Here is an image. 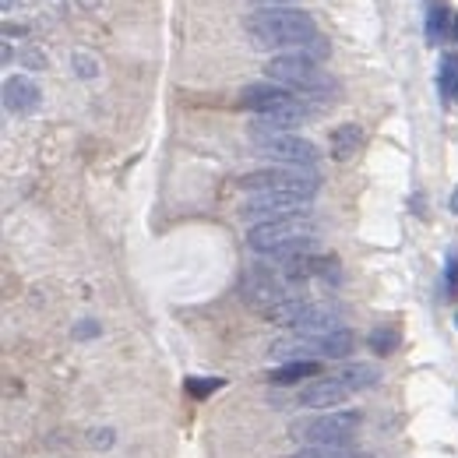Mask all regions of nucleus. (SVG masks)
<instances>
[{
    "label": "nucleus",
    "instance_id": "9d476101",
    "mask_svg": "<svg viewBox=\"0 0 458 458\" xmlns=\"http://www.w3.org/2000/svg\"><path fill=\"white\" fill-rule=\"evenodd\" d=\"M363 145V127L360 123H339L328 138V148H332V159L335 163H349Z\"/></svg>",
    "mask_w": 458,
    "mask_h": 458
},
{
    "label": "nucleus",
    "instance_id": "bb28decb",
    "mask_svg": "<svg viewBox=\"0 0 458 458\" xmlns=\"http://www.w3.org/2000/svg\"><path fill=\"white\" fill-rule=\"evenodd\" d=\"M455 99H458V89H455Z\"/></svg>",
    "mask_w": 458,
    "mask_h": 458
},
{
    "label": "nucleus",
    "instance_id": "f03ea898",
    "mask_svg": "<svg viewBox=\"0 0 458 458\" xmlns=\"http://www.w3.org/2000/svg\"><path fill=\"white\" fill-rule=\"evenodd\" d=\"M247 247L268 261H289L300 254H314L318 247V226L310 216L303 219H283V223H265V226L247 229Z\"/></svg>",
    "mask_w": 458,
    "mask_h": 458
},
{
    "label": "nucleus",
    "instance_id": "423d86ee",
    "mask_svg": "<svg viewBox=\"0 0 458 458\" xmlns=\"http://www.w3.org/2000/svg\"><path fill=\"white\" fill-rule=\"evenodd\" d=\"M247 134H250L254 152L265 156V159H276V166H307V170H314L321 163L318 145L300 138V134H293V131H265V127L250 123Z\"/></svg>",
    "mask_w": 458,
    "mask_h": 458
},
{
    "label": "nucleus",
    "instance_id": "aec40b11",
    "mask_svg": "<svg viewBox=\"0 0 458 458\" xmlns=\"http://www.w3.org/2000/svg\"><path fill=\"white\" fill-rule=\"evenodd\" d=\"M74 67L81 78H96V60H89L85 54H74Z\"/></svg>",
    "mask_w": 458,
    "mask_h": 458
},
{
    "label": "nucleus",
    "instance_id": "5701e85b",
    "mask_svg": "<svg viewBox=\"0 0 458 458\" xmlns=\"http://www.w3.org/2000/svg\"><path fill=\"white\" fill-rule=\"evenodd\" d=\"M4 36H7V39H14V36L21 39V36H25V29H21V25H11V21H7V25H4Z\"/></svg>",
    "mask_w": 458,
    "mask_h": 458
},
{
    "label": "nucleus",
    "instance_id": "f257e3e1",
    "mask_svg": "<svg viewBox=\"0 0 458 458\" xmlns=\"http://www.w3.org/2000/svg\"><path fill=\"white\" fill-rule=\"evenodd\" d=\"M254 50H279V54H303L325 60L328 39H321L318 21L300 7H258L243 18Z\"/></svg>",
    "mask_w": 458,
    "mask_h": 458
},
{
    "label": "nucleus",
    "instance_id": "dca6fc26",
    "mask_svg": "<svg viewBox=\"0 0 458 458\" xmlns=\"http://www.w3.org/2000/svg\"><path fill=\"white\" fill-rule=\"evenodd\" d=\"M356 452L349 445H325V448H300L296 455L289 458H352Z\"/></svg>",
    "mask_w": 458,
    "mask_h": 458
},
{
    "label": "nucleus",
    "instance_id": "f3484780",
    "mask_svg": "<svg viewBox=\"0 0 458 458\" xmlns=\"http://www.w3.org/2000/svg\"><path fill=\"white\" fill-rule=\"evenodd\" d=\"M226 381L223 377H187L183 381V388L194 395V399H205V395H212V392H219Z\"/></svg>",
    "mask_w": 458,
    "mask_h": 458
},
{
    "label": "nucleus",
    "instance_id": "cd10ccee",
    "mask_svg": "<svg viewBox=\"0 0 458 458\" xmlns=\"http://www.w3.org/2000/svg\"><path fill=\"white\" fill-rule=\"evenodd\" d=\"M455 325H458V314H455Z\"/></svg>",
    "mask_w": 458,
    "mask_h": 458
},
{
    "label": "nucleus",
    "instance_id": "ddd939ff",
    "mask_svg": "<svg viewBox=\"0 0 458 458\" xmlns=\"http://www.w3.org/2000/svg\"><path fill=\"white\" fill-rule=\"evenodd\" d=\"M399 343H402V335L395 325H377V328L367 335V345H370L374 356H388V352H395Z\"/></svg>",
    "mask_w": 458,
    "mask_h": 458
},
{
    "label": "nucleus",
    "instance_id": "b1692460",
    "mask_svg": "<svg viewBox=\"0 0 458 458\" xmlns=\"http://www.w3.org/2000/svg\"><path fill=\"white\" fill-rule=\"evenodd\" d=\"M452 36H455V43H458V14H455V21H452Z\"/></svg>",
    "mask_w": 458,
    "mask_h": 458
},
{
    "label": "nucleus",
    "instance_id": "20e7f679",
    "mask_svg": "<svg viewBox=\"0 0 458 458\" xmlns=\"http://www.w3.org/2000/svg\"><path fill=\"white\" fill-rule=\"evenodd\" d=\"M363 416L356 409H328L318 416H303L289 423V441L303 448H325V445H349L360 430Z\"/></svg>",
    "mask_w": 458,
    "mask_h": 458
},
{
    "label": "nucleus",
    "instance_id": "7ed1b4c3",
    "mask_svg": "<svg viewBox=\"0 0 458 458\" xmlns=\"http://www.w3.org/2000/svg\"><path fill=\"white\" fill-rule=\"evenodd\" d=\"M265 78L289 89V92H296L307 103L328 99V92H335V81L325 74L321 60L303 57V54H276L265 64Z\"/></svg>",
    "mask_w": 458,
    "mask_h": 458
},
{
    "label": "nucleus",
    "instance_id": "a211bd4d",
    "mask_svg": "<svg viewBox=\"0 0 458 458\" xmlns=\"http://www.w3.org/2000/svg\"><path fill=\"white\" fill-rule=\"evenodd\" d=\"M445 296H458V250H448L445 261Z\"/></svg>",
    "mask_w": 458,
    "mask_h": 458
},
{
    "label": "nucleus",
    "instance_id": "393cba45",
    "mask_svg": "<svg viewBox=\"0 0 458 458\" xmlns=\"http://www.w3.org/2000/svg\"><path fill=\"white\" fill-rule=\"evenodd\" d=\"M452 212L458 216V191H455V198H452Z\"/></svg>",
    "mask_w": 458,
    "mask_h": 458
},
{
    "label": "nucleus",
    "instance_id": "39448f33",
    "mask_svg": "<svg viewBox=\"0 0 458 458\" xmlns=\"http://www.w3.org/2000/svg\"><path fill=\"white\" fill-rule=\"evenodd\" d=\"M240 187L247 194H296L310 201L321 191V176L307 166H265V170L243 173Z\"/></svg>",
    "mask_w": 458,
    "mask_h": 458
},
{
    "label": "nucleus",
    "instance_id": "9b49d317",
    "mask_svg": "<svg viewBox=\"0 0 458 458\" xmlns=\"http://www.w3.org/2000/svg\"><path fill=\"white\" fill-rule=\"evenodd\" d=\"M321 374V363L318 360H293V363H283L268 374V381L276 388H289V385H300V381H310Z\"/></svg>",
    "mask_w": 458,
    "mask_h": 458
},
{
    "label": "nucleus",
    "instance_id": "2eb2a0df",
    "mask_svg": "<svg viewBox=\"0 0 458 458\" xmlns=\"http://www.w3.org/2000/svg\"><path fill=\"white\" fill-rule=\"evenodd\" d=\"M455 89H458V60L445 57L441 60V71H437V92H441V99H455Z\"/></svg>",
    "mask_w": 458,
    "mask_h": 458
},
{
    "label": "nucleus",
    "instance_id": "4be33fe9",
    "mask_svg": "<svg viewBox=\"0 0 458 458\" xmlns=\"http://www.w3.org/2000/svg\"><path fill=\"white\" fill-rule=\"evenodd\" d=\"M258 7H293L296 0H254Z\"/></svg>",
    "mask_w": 458,
    "mask_h": 458
},
{
    "label": "nucleus",
    "instance_id": "0eeeda50",
    "mask_svg": "<svg viewBox=\"0 0 458 458\" xmlns=\"http://www.w3.org/2000/svg\"><path fill=\"white\" fill-rule=\"evenodd\" d=\"M310 216V201L296 194H250L240 208V219L250 226L265 223H283V219H303Z\"/></svg>",
    "mask_w": 458,
    "mask_h": 458
},
{
    "label": "nucleus",
    "instance_id": "6ab92c4d",
    "mask_svg": "<svg viewBox=\"0 0 458 458\" xmlns=\"http://www.w3.org/2000/svg\"><path fill=\"white\" fill-rule=\"evenodd\" d=\"M99 335V325L96 321H78L74 325V339H96Z\"/></svg>",
    "mask_w": 458,
    "mask_h": 458
},
{
    "label": "nucleus",
    "instance_id": "6e6552de",
    "mask_svg": "<svg viewBox=\"0 0 458 458\" xmlns=\"http://www.w3.org/2000/svg\"><path fill=\"white\" fill-rule=\"evenodd\" d=\"M345 395H349V388H345L339 377H318L314 385H307V388H300V395L296 402L303 405V409H335V405H343Z\"/></svg>",
    "mask_w": 458,
    "mask_h": 458
},
{
    "label": "nucleus",
    "instance_id": "a878e982",
    "mask_svg": "<svg viewBox=\"0 0 458 458\" xmlns=\"http://www.w3.org/2000/svg\"><path fill=\"white\" fill-rule=\"evenodd\" d=\"M352 458H370V455H352Z\"/></svg>",
    "mask_w": 458,
    "mask_h": 458
},
{
    "label": "nucleus",
    "instance_id": "412c9836",
    "mask_svg": "<svg viewBox=\"0 0 458 458\" xmlns=\"http://www.w3.org/2000/svg\"><path fill=\"white\" fill-rule=\"evenodd\" d=\"M110 445H114V430H103V434L96 430L92 434V448H110Z\"/></svg>",
    "mask_w": 458,
    "mask_h": 458
},
{
    "label": "nucleus",
    "instance_id": "f8f14e48",
    "mask_svg": "<svg viewBox=\"0 0 458 458\" xmlns=\"http://www.w3.org/2000/svg\"><path fill=\"white\" fill-rule=\"evenodd\" d=\"M335 377L343 381L349 392H363V388H374V385L381 381L377 367H370V363H349V367H343Z\"/></svg>",
    "mask_w": 458,
    "mask_h": 458
},
{
    "label": "nucleus",
    "instance_id": "1a4fd4ad",
    "mask_svg": "<svg viewBox=\"0 0 458 458\" xmlns=\"http://www.w3.org/2000/svg\"><path fill=\"white\" fill-rule=\"evenodd\" d=\"M39 103H43V92L32 78L14 74V78L4 81V106L11 114H32V110H39Z\"/></svg>",
    "mask_w": 458,
    "mask_h": 458
},
{
    "label": "nucleus",
    "instance_id": "4468645a",
    "mask_svg": "<svg viewBox=\"0 0 458 458\" xmlns=\"http://www.w3.org/2000/svg\"><path fill=\"white\" fill-rule=\"evenodd\" d=\"M445 29H448V4L445 0H434L430 11H427V43L437 47L441 36H445Z\"/></svg>",
    "mask_w": 458,
    "mask_h": 458
}]
</instances>
